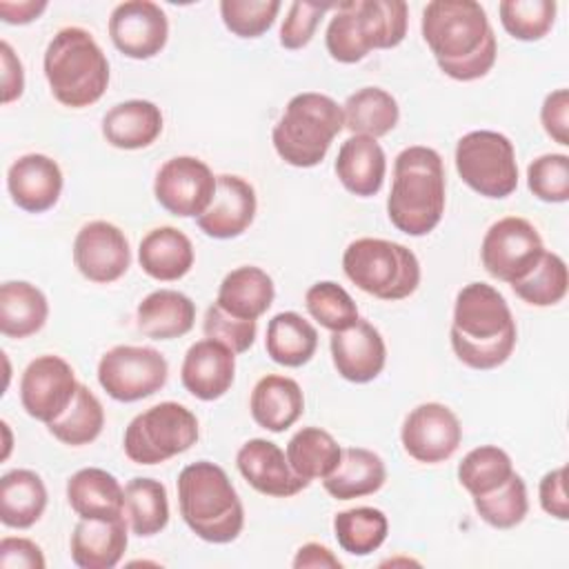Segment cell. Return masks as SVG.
<instances>
[{
    "label": "cell",
    "instance_id": "obj_1",
    "mask_svg": "<svg viewBox=\"0 0 569 569\" xmlns=\"http://www.w3.org/2000/svg\"><path fill=\"white\" fill-rule=\"evenodd\" d=\"M420 29L445 76L471 82L491 71L498 47L480 2L433 0L422 11Z\"/></svg>",
    "mask_w": 569,
    "mask_h": 569
},
{
    "label": "cell",
    "instance_id": "obj_2",
    "mask_svg": "<svg viewBox=\"0 0 569 569\" xmlns=\"http://www.w3.org/2000/svg\"><path fill=\"white\" fill-rule=\"evenodd\" d=\"M451 349L471 369H496L509 360L518 329L505 296L487 282L465 284L453 305Z\"/></svg>",
    "mask_w": 569,
    "mask_h": 569
},
{
    "label": "cell",
    "instance_id": "obj_3",
    "mask_svg": "<svg viewBox=\"0 0 569 569\" xmlns=\"http://www.w3.org/2000/svg\"><path fill=\"white\" fill-rule=\"evenodd\" d=\"M445 167L436 149L413 144L393 160V180L387 198L391 224L407 236H427L445 213Z\"/></svg>",
    "mask_w": 569,
    "mask_h": 569
},
{
    "label": "cell",
    "instance_id": "obj_4",
    "mask_svg": "<svg viewBox=\"0 0 569 569\" xmlns=\"http://www.w3.org/2000/svg\"><path fill=\"white\" fill-rule=\"evenodd\" d=\"M178 505L187 527L213 545L231 542L244 527V509L227 471L209 460L178 473Z\"/></svg>",
    "mask_w": 569,
    "mask_h": 569
},
{
    "label": "cell",
    "instance_id": "obj_5",
    "mask_svg": "<svg viewBox=\"0 0 569 569\" xmlns=\"http://www.w3.org/2000/svg\"><path fill=\"white\" fill-rule=\"evenodd\" d=\"M44 78L53 98L71 109L98 102L109 84V62L82 27L60 29L44 51Z\"/></svg>",
    "mask_w": 569,
    "mask_h": 569
},
{
    "label": "cell",
    "instance_id": "obj_6",
    "mask_svg": "<svg viewBox=\"0 0 569 569\" xmlns=\"http://www.w3.org/2000/svg\"><path fill=\"white\" fill-rule=\"evenodd\" d=\"M409 9L402 0L338 2L325 44L342 64L360 62L371 49H391L405 40Z\"/></svg>",
    "mask_w": 569,
    "mask_h": 569
},
{
    "label": "cell",
    "instance_id": "obj_7",
    "mask_svg": "<svg viewBox=\"0 0 569 569\" xmlns=\"http://www.w3.org/2000/svg\"><path fill=\"white\" fill-rule=\"evenodd\" d=\"M345 129L342 107L316 91L293 96L271 131L276 153L291 167L309 169L325 160L333 138Z\"/></svg>",
    "mask_w": 569,
    "mask_h": 569
},
{
    "label": "cell",
    "instance_id": "obj_8",
    "mask_svg": "<svg viewBox=\"0 0 569 569\" xmlns=\"http://www.w3.org/2000/svg\"><path fill=\"white\" fill-rule=\"evenodd\" d=\"M345 276L380 300L409 298L420 284V262L411 249L382 238H358L342 253Z\"/></svg>",
    "mask_w": 569,
    "mask_h": 569
},
{
    "label": "cell",
    "instance_id": "obj_9",
    "mask_svg": "<svg viewBox=\"0 0 569 569\" xmlns=\"http://www.w3.org/2000/svg\"><path fill=\"white\" fill-rule=\"evenodd\" d=\"M200 436L198 418L180 402H158L124 429V453L136 465H158L189 451Z\"/></svg>",
    "mask_w": 569,
    "mask_h": 569
},
{
    "label": "cell",
    "instance_id": "obj_10",
    "mask_svg": "<svg viewBox=\"0 0 569 569\" xmlns=\"http://www.w3.org/2000/svg\"><path fill=\"white\" fill-rule=\"evenodd\" d=\"M456 171L476 193L507 198L518 187L513 142L498 131H469L456 144Z\"/></svg>",
    "mask_w": 569,
    "mask_h": 569
},
{
    "label": "cell",
    "instance_id": "obj_11",
    "mask_svg": "<svg viewBox=\"0 0 569 569\" xmlns=\"http://www.w3.org/2000/svg\"><path fill=\"white\" fill-rule=\"evenodd\" d=\"M169 365L153 347L118 345L98 362V382L118 402H136L164 387Z\"/></svg>",
    "mask_w": 569,
    "mask_h": 569
},
{
    "label": "cell",
    "instance_id": "obj_12",
    "mask_svg": "<svg viewBox=\"0 0 569 569\" xmlns=\"http://www.w3.org/2000/svg\"><path fill=\"white\" fill-rule=\"evenodd\" d=\"M545 251L542 238L529 220L507 216L487 229L480 244V260L489 276L513 284L538 264Z\"/></svg>",
    "mask_w": 569,
    "mask_h": 569
},
{
    "label": "cell",
    "instance_id": "obj_13",
    "mask_svg": "<svg viewBox=\"0 0 569 569\" xmlns=\"http://www.w3.org/2000/svg\"><path fill=\"white\" fill-rule=\"evenodd\" d=\"M216 193V176L193 156L169 158L156 173L153 196L162 209L180 218H198Z\"/></svg>",
    "mask_w": 569,
    "mask_h": 569
},
{
    "label": "cell",
    "instance_id": "obj_14",
    "mask_svg": "<svg viewBox=\"0 0 569 569\" xmlns=\"http://www.w3.org/2000/svg\"><path fill=\"white\" fill-rule=\"evenodd\" d=\"M78 380L71 365L53 353L33 358L20 378V402L22 409L49 425L56 420L73 400Z\"/></svg>",
    "mask_w": 569,
    "mask_h": 569
},
{
    "label": "cell",
    "instance_id": "obj_15",
    "mask_svg": "<svg viewBox=\"0 0 569 569\" xmlns=\"http://www.w3.org/2000/svg\"><path fill=\"white\" fill-rule=\"evenodd\" d=\"M405 451L425 465L445 462L456 453L462 440L458 416L442 402H422L413 407L400 429Z\"/></svg>",
    "mask_w": 569,
    "mask_h": 569
},
{
    "label": "cell",
    "instance_id": "obj_16",
    "mask_svg": "<svg viewBox=\"0 0 569 569\" xmlns=\"http://www.w3.org/2000/svg\"><path fill=\"white\" fill-rule=\"evenodd\" d=\"M73 264L91 282H116L131 264V249L124 231L107 220L82 224L73 240Z\"/></svg>",
    "mask_w": 569,
    "mask_h": 569
},
{
    "label": "cell",
    "instance_id": "obj_17",
    "mask_svg": "<svg viewBox=\"0 0 569 569\" xmlns=\"http://www.w3.org/2000/svg\"><path fill=\"white\" fill-rule=\"evenodd\" d=\"M113 47L133 60L158 56L169 38L167 13L151 0H127L116 4L109 18Z\"/></svg>",
    "mask_w": 569,
    "mask_h": 569
},
{
    "label": "cell",
    "instance_id": "obj_18",
    "mask_svg": "<svg viewBox=\"0 0 569 569\" xmlns=\"http://www.w3.org/2000/svg\"><path fill=\"white\" fill-rule=\"evenodd\" d=\"M236 467L240 476L264 496L289 498L309 487V480L291 469L287 453L264 438L247 440L236 453Z\"/></svg>",
    "mask_w": 569,
    "mask_h": 569
},
{
    "label": "cell",
    "instance_id": "obj_19",
    "mask_svg": "<svg viewBox=\"0 0 569 569\" xmlns=\"http://www.w3.org/2000/svg\"><path fill=\"white\" fill-rule=\"evenodd\" d=\"M329 347L336 371L349 382H371L385 369L387 347L380 331L369 320L358 318L351 327L333 331Z\"/></svg>",
    "mask_w": 569,
    "mask_h": 569
},
{
    "label": "cell",
    "instance_id": "obj_20",
    "mask_svg": "<svg viewBox=\"0 0 569 569\" xmlns=\"http://www.w3.org/2000/svg\"><path fill=\"white\" fill-rule=\"evenodd\" d=\"M258 200L253 187L231 173L216 176V193L202 216L196 218L202 233L216 240H229L244 233L256 218Z\"/></svg>",
    "mask_w": 569,
    "mask_h": 569
},
{
    "label": "cell",
    "instance_id": "obj_21",
    "mask_svg": "<svg viewBox=\"0 0 569 569\" xmlns=\"http://www.w3.org/2000/svg\"><path fill=\"white\" fill-rule=\"evenodd\" d=\"M236 378V353L211 338L193 342L182 360V387L198 400H218L224 396Z\"/></svg>",
    "mask_w": 569,
    "mask_h": 569
},
{
    "label": "cell",
    "instance_id": "obj_22",
    "mask_svg": "<svg viewBox=\"0 0 569 569\" xmlns=\"http://www.w3.org/2000/svg\"><path fill=\"white\" fill-rule=\"evenodd\" d=\"M7 189L22 211L42 213L49 211L62 193V171L53 158L27 153L9 167Z\"/></svg>",
    "mask_w": 569,
    "mask_h": 569
},
{
    "label": "cell",
    "instance_id": "obj_23",
    "mask_svg": "<svg viewBox=\"0 0 569 569\" xmlns=\"http://www.w3.org/2000/svg\"><path fill=\"white\" fill-rule=\"evenodd\" d=\"M127 518H80L71 533V560L80 569H111L127 551Z\"/></svg>",
    "mask_w": 569,
    "mask_h": 569
},
{
    "label": "cell",
    "instance_id": "obj_24",
    "mask_svg": "<svg viewBox=\"0 0 569 569\" xmlns=\"http://www.w3.org/2000/svg\"><path fill=\"white\" fill-rule=\"evenodd\" d=\"M251 418L258 427L280 433L298 422L305 411V396L293 378L280 373L262 376L249 398Z\"/></svg>",
    "mask_w": 569,
    "mask_h": 569
},
{
    "label": "cell",
    "instance_id": "obj_25",
    "mask_svg": "<svg viewBox=\"0 0 569 569\" xmlns=\"http://www.w3.org/2000/svg\"><path fill=\"white\" fill-rule=\"evenodd\" d=\"M385 173L387 158L376 138L351 136L340 144L336 158V176L353 196H376L382 189Z\"/></svg>",
    "mask_w": 569,
    "mask_h": 569
},
{
    "label": "cell",
    "instance_id": "obj_26",
    "mask_svg": "<svg viewBox=\"0 0 569 569\" xmlns=\"http://www.w3.org/2000/svg\"><path fill=\"white\" fill-rule=\"evenodd\" d=\"M69 507L80 518L111 520L124 516V489L104 469L84 467L67 480Z\"/></svg>",
    "mask_w": 569,
    "mask_h": 569
},
{
    "label": "cell",
    "instance_id": "obj_27",
    "mask_svg": "<svg viewBox=\"0 0 569 569\" xmlns=\"http://www.w3.org/2000/svg\"><path fill=\"white\" fill-rule=\"evenodd\" d=\"M162 133V111L149 100H124L102 118V136L116 149H144Z\"/></svg>",
    "mask_w": 569,
    "mask_h": 569
},
{
    "label": "cell",
    "instance_id": "obj_28",
    "mask_svg": "<svg viewBox=\"0 0 569 569\" xmlns=\"http://www.w3.org/2000/svg\"><path fill=\"white\" fill-rule=\"evenodd\" d=\"M193 244L176 227L151 229L138 247V262L142 271L160 282L184 278L193 267Z\"/></svg>",
    "mask_w": 569,
    "mask_h": 569
},
{
    "label": "cell",
    "instance_id": "obj_29",
    "mask_svg": "<svg viewBox=\"0 0 569 569\" xmlns=\"http://www.w3.org/2000/svg\"><path fill=\"white\" fill-rule=\"evenodd\" d=\"M273 296L276 289L271 276L260 267L242 264L222 278L216 305L233 318L258 320L271 307Z\"/></svg>",
    "mask_w": 569,
    "mask_h": 569
},
{
    "label": "cell",
    "instance_id": "obj_30",
    "mask_svg": "<svg viewBox=\"0 0 569 569\" xmlns=\"http://www.w3.org/2000/svg\"><path fill=\"white\" fill-rule=\"evenodd\" d=\"M196 305L176 289H158L142 298L136 309L138 329L153 340H173L193 329Z\"/></svg>",
    "mask_w": 569,
    "mask_h": 569
},
{
    "label": "cell",
    "instance_id": "obj_31",
    "mask_svg": "<svg viewBox=\"0 0 569 569\" xmlns=\"http://www.w3.org/2000/svg\"><path fill=\"white\" fill-rule=\"evenodd\" d=\"M385 480L387 467L378 453L362 447H347L338 467L322 480V487L336 500H351L376 493Z\"/></svg>",
    "mask_w": 569,
    "mask_h": 569
},
{
    "label": "cell",
    "instance_id": "obj_32",
    "mask_svg": "<svg viewBox=\"0 0 569 569\" xmlns=\"http://www.w3.org/2000/svg\"><path fill=\"white\" fill-rule=\"evenodd\" d=\"M47 509V487L31 469H13L0 478V522L11 529L33 527Z\"/></svg>",
    "mask_w": 569,
    "mask_h": 569
},
{
    "label": "cell",
    "instance_id": "obj_33",
    "mask_svg": "<svg viewBox=\"0 0 569 569\" xmlns=\"http://www.w3.org/2000/svg\"><path fill=\"white\" fill-rule=\"evenodd\" d=\"M49 316L44 293L27 280H7L0 287V331L7 338H29L38 333Z\"/></svg>",
    "mask_w": 569,
    "mask_h": 569
},
{
    "label": "cell",
    "instance_id": "obj_34",
    "mask_svg": "<svg viewBox=\"0 0 569 569\" xmlns=\"http://www.w3.org/2000/svg\"><path fill=\"white\" fill-rule=\"evenodd\" d=\"M264 349L282 367H302L318 349V331L300 313L280 311L267 325Z\"/></svg>",
    "mask_w": 569,
    "mask_h": 569
},
{
    "label": "cell",
    "instance_id": "obj_35",
    "mask_svg": "<svg viewBox=\"0 0 569 569\" xmlns=\"http://www.w3.org/2000/svg\"><path fill=\"white\" fill-rule=\"evenodd\" d=\"M342 118L351 136H369L378 140L398 124L400 107L389 91L380 87H362L345 100Z\"/></svg>",
    "mask_w": 569,
    "mask_h": 569
},
{
    "label": "cell",
    "instance_id": "obj_36",
    "mask_svg": "<svg viewBox=\"0 0 569 569\" xmlns=\"http://www.w3.org/2000/svg\"><path fill=\"white\" fill-rule=\"evenodd\" d=\"M287 460L305 480H325L340 462L342 447L320 427H302L287 442Z\"/></svg>",
    "mask_w": 569,
    "mask_h": 569
},
{
    "label": "cell",
    "instance_id": "obj_37",
    "mask_svg": "<svg viewBox=\"0 0 569 569\" xmlns=\"http://www.w3.org/2000/svg\"><path fill=\"white\" fill-rule=\"evenodd\" d=\"M124 518L129 529L149 538L160 533L169 522L167 489L153 478H133L124 485Z\"/></svg>",
    "mask_w": 569,
    "mask_h": 569
},
{
    "label": "cell",
    "instance_id": "obj_38",
    "mask_svg": "<svg viewBox=\"0 0 569 569\" xmlns=\"http://www.w3.org/2000/svg\"><path fill=\"white\" fill-rule=\"evenodd\" d=\"M104 427V409L93 391L78 385L71 405L47 425L49 433L69 447H82L93 442Z\"/></svg>",
    "mask_w": 569,
    "mask_h": 569
},
{
    "label": "cell",
    "instance_id": "obj_39",
    "mask_svg": "<svg viewBox=\"0 0 569 569\" xmlns=\"http://www.w3.org/2000/svg\"><path fill=\"white\" fill-rule=\"evenodd\" d=\"M333 533L342 551L351 556H369L387 540L389 520L376 507H353L336 513Z\"/></svg>",
    "mask_w": 569,
    "mask_h": 569
},
{
    "label": "cell",
    "instance_id": "obj_40",
    "mask_svg": "<svg viewBox=\"0 0 569 569\" xmlns=\"http://www.w3.org/2000/svg\"><path fill=\"white\" fill-rule=\"evenodd\" d=\"M513 462L509 453L496 445L471 449L458 465V480L471 496H482L509 480Z\"/></svg>",
    "mask_w": 569,
    "mask_h": 569
},
{
    "label": "cell",
    "instance_id": "obj_41",
    "mask_svg": "<svg viewBox=\"0 0 569 569\" xmlns=\"http://www.w3.org/2000/svg\"><path fill=\"white\" fill-rule=\"evenodd\" d=\"M567 287H569L567 264L553 251H545L538 264L522 280L511 284L513 293L533 307L558 305L567 296Z\"/></svg>",
    "mask_w": 569,
    "mask_h": 569
},
{
    "label": "cell",
    "instance_id": "obj_42",
    "mask_svg": "<svg viewBox=\"0 0 569 569\" xmlns=\"http://www.w3.org/2000/svg\"><path fill=\"white\" fill-rule=\"evenodd\" d=\"M473 509L487 525L496 529H511L520 525L529 511L525 480L513 471L509 480L498 489L482 496H473Z\"/></svg>",
    "mask_w": 569,
    "mask_h": 569
},
{
    "label": "cell",
    "instance_id": "obj_43",
    "mask_svg": "<svg viewBox=\"0 0 569 569\" xmlns=\"http://www.w3.org/2000/svg\"><path fill=\"white\" fill-rule=\"evenodd\" d=\"M305 305L309 316L331 333L351 327L360 318L349 291L331 280H320L311 284L305 293Z\"/></svg>",
    "mask_w": 569,
    "mask_h": 569
},
{
    "label": "cell",
    "instance_id": "obj_44",
    "mask_svg": "<svg viewBox=\"0 0 569 569\" xmlns=\"http://www.w3.org/2000/svg\"><path fill=\"white\" fill-rule=\"evenodd\" d=\"M558 4L553 0H502L498 4L505 31L525 42L540 40L549 33L556 20Z\"/></svg>",
    "mask_w": 569,
    "mask_h": 569
},
{
    "label": "cell",
    "instance_id": "obj_45",
    "mask_svg": "<svg viewBox=\"0 0 569 569\" xmlns=\"http://www.w3.org/2000/svg\"><path fill=\"white\" fill-rule=\"evenodd\" d=\"M280 11L278 0H222L220 16L224 27L238 38H260L271 29Z\"/></svg>",
    "mask_w": 569,
    "mask_h": 569
},
{
    "label": "cell",
    "instance_id": "obj_46",
    "mask_svg": "<svg viewBox=\"0 0 569 569\" xmlns=\"http://www.w3.org/2000/svg\"><path fill=\"white\" fill-rule=\"evenodd\" d=\"M527 187L542 202L569 200V156L545 153L527 167Z\"/></svg>",
    "mask_w": 569,
    "mask_h": 569
},
{
    "label": "cell",
    "instance_id": "obj_47",
    "mask_svg": "<svg viewBox=\"0 0 569 569\" xmlns=\"http://www.w3.org/2000/svg\"><path fill=\"white\" fill-rule=\"evenodd\" d=\"M336 7L338 2H307V0L291 2L287 18L282 20V27H280V44L291 51L307 47L322 16Z\"/></svg>",
    "mask_w": 569,
    "mask_h": 569
},
{
    "label": "cell",
    "instance_id": "obj_48",
    "mask_svg": "<svg viewBox=\"0 0 569 569\" xmlns=\"http://www.w3.org/2000/svg\"><path fill=\"white\" fill-rule=\"evenodd\" d=\"M202 331L207 338L227 345L233 353H244L256 340V320H240L222 311L216 302L204 311Z\"/></svg>",
    "mask_w": 569,
    "mask_h": 569
},
{
    "label": "cell",
    "instance_id": "obj_49",
    "mask_svg": "<svg viewBox=\"0 0 569 569\" xmlns=\"http://www.w3.org/2000/svg\"><path fill=\"white\" fill-rule=\"evenodd\" d=\"M542 129L551 140L567 147L569 144V91L556 89L551 91L540 107Z\"/></svg>",
    "mask_w": 569,
    "mask_h": 569
},
{
    "label": "cell",
    "instance_id": "obj_50",
    "mask_svg": "<svg viewBox=\"0 0 569 569\" xmlns=\"http://www.w3.org/2000/svg\"><path fill=\"white\" fill-rule=\"evenodd\" d=\"M538 496H540V507L545 509V513H549L558 520H567L569 518L567 467H558V469L547 471L540 480Z\"/></svg>",
    "mask_w": 569,
    "mask_h": 569
},
{
    "label": "cell",
    "instance_id": "obj_51",
    "mask_svg": "<svg viewBox=\"0 0 569 569\" xmlns=\"http://www.w3.org/2000/svg\"><path fill=\"white\" fill-rule=\"evenodd\" d=\"M42 549L29 538H2L0 540V567L2 569H44Z\"/></svg>",
    "mask_w": 569,
    "mask_h": 569
},
{
    "label": "cell",
    "instance_id": "obj_52",
    "mask_svg": "<svg viewBox=\"0 0 569 569\" xmlns=\"http://www.w3.org/2000/svg\"><path fill=\"white\" fill-rule=\"evenodd\" d=\"M0 60H2V104L18 100L24 91V71L20 58L13 53L7 40L0 42Z\"/></svg>",
    "mask_w": 569,
    "mask_h": 569
},
{
    "label": "cell",
    "instance_id": "obj_53",
    "mask_svg": "<svg viewBox=\"0 0 569 569\" xmlns=\"http://www.w3.org/2000/svg\"><path fill=\"white\" fill-rule=\"evenodd\" d=\"M293 567L296 569H307V567H313V569H322V567H329V569H340L342 562L338 560V556H333V551L320 542H307L298 549L296 558H293Z\"/></svg>",
    "mask_w": 569,
    "mask_h": 569
},
{
    "label": "cell",
    "instance_id": "obj_54",
    "mask_svg": "<svg viewBox=\"0 0 569 569\" xmlns=\"http://www.w3.org/2000/svg\"><path fill=\"white\" fill-rule=\"evenodd\" d=\"M47 9L44 0H24V2H0V16L7 24H29Z\"/></svg>",
    "mask_w": 569,
    "mask_h": 569
},
{
    "label": "cell",
    "instance_id": "obj_55",
    "mask_svg": "<svg viewBox=\"0 0 569 569\" xmlns=\"http://www.w3.org/2000/svg\"><path fill=\"white\" fill-rule=\"evenodd\" d=\"M2 431L7 433V445H4V458L9 456V447H11V440H9V425L2 420Z\"/></svg>",
    "mask_w": 569,
    "mask_h": 569
}]
</instances>
